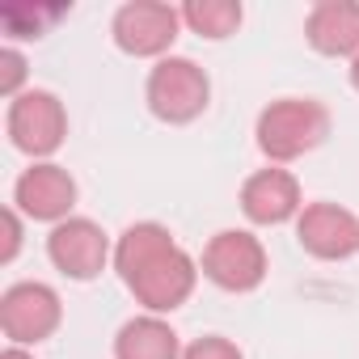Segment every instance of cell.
Returning a JSON list of instances; mask_svg holds the SVG:
<instances>
[{"label": "cell", "mask_w": 359, "mask_h": 359, "mask_svg": "<svg viewBox=\"0 0 359 359\" xmlns=\"http://www.w3.org/2000/svg\"><path fill=\"white\" fill-rule=\"evenodd\" d=\"M114 271L148 313H173L177 304H187L199 279L195 258L169 237L165 224H152V220L131 224L118 237Z\"/></svg>", "instance_id": "1"}, {"label": "cell", "mask_w": 359, "mask_h": 359, "mask_svg": "<svg viewBox=\"0 0 359 359\" xmlns=\"http://www.w3.org/2000/svg\"><path fill=\"white\" fill-rule=\"evenodd\" d=\"M330 135V110L313 97H279L258 114V148L271 161H296Z\"/></svg>", "instance_id": "2"}, {"label": "cell", "mask_w": 359, "mask_h": 359, "mask_svg": "<svg viewBox=\"0 0 359 359\" xmlns=\"http://www.w3.org/2000/svg\"><path fill=\"white\" fill-rule=\"evenodd\" d=\"M208 97H212V81L187 55H165L148 72V110L161 123H173V127L195 123L208 110Z\"/></svg>", "instance_id": "3"}, {"label": "cell", "mask_w": 359, "mask_h": 359, "mask_svg": "<svg viewBox=\"0 0 359 359\" xmlns=\"http://www.w3.org/2000/svg\"><path fill=\"white\" fill-rule=\"evenodd\" d=\"M182 9L173 5H161V0H131L114 13V43L118 51L135 55V60H152V55H165L182 30Z\"/></svg>", "instance_id": "4"}, {"label": "cell", "mask_w": 359, "mask_h": 359, "mask_svg": "<svg viewBox=\"0 0 359 359\" xmlns=\"http://www.w3.org/2000/svg\"><path fill=\"white\" fill-rule=\"evenodd\" d=\"M68 135L64 102L47 89H26L9 102V140L26 156H51Z\"/></svg>", "instance_id": "5"}, {"label": "cell", "mask_w": 359, "mask_h": 359, "mask_svg": "<svg viewBox=\"0 0 359 359\" xmlns=\"http://www.w3.org/2000/svg\"><path fill=\"white\" fill-rule=\"evenodd\" d=\"M203 275L224 292H254L266 279V250L245 229H224L203 250Z\"/></svg>", "instance_id": "6"}, {"label": "cell", "mask_w": 359, "mask_h": 359, "mask_svg": "<svg viewBox=\"0 0 359 359\" xmlns=\"http://www.w3.org/2000/svg\"><path fill=\"white\" fill-rule=\"evenodd\" d=\"M64 321V304L55 296V287L47 283H13L0 296V330L13 346H30L43 342L60 330Z\"/></svg>", "instance_id": "7"}, {"label": "cell", "mask_w": 359, "mask_h": 359, "mask_svg": "<svg viewBox=\"0 0 359 359\" xmlns=\"http://www.w3.org/2000/svg\"><path fill=\"white\" fill-rule=\"evenodd\" d=\"M47 254H51L55 271H64V275L76 279V283H89V279H97V275L106 271V262H110V237H106L93 220L72 216V220H64V224L51 229Z\"/></svg>", "instance_id": "8"}, {"label": "cell", "mask_w": 359, "mask_h": 359, "mask_svg": "<svg viewBox=\"0 0 359 359\" xmlns=\"http://www.w3.org/2000/svg\"><path fill=\"white\" fill-rule=\"evenodd\" d=\"M13 203L22 216L30 220H47V224H64L72 220L68 212L76 208V182H72V173L64 165H30L22 177H18V187H13Z\"/></svg>", "instance_id": "9"}, {"label": "cell", "mask_w": 359, "mask_h": 359, "mask_svg": "<svg viewBox=\"0 0 359 359\" xmlns=\"http://www.w3.org/2000/svg\"><path fill=\"white\" fill-rule=\"evenodd\" d=\"M296 237L321 262H342L359 254V220L338 203H309L296 216Z\"/></svg>", "instance_id": "10"}, {"label": "cell", "mask_w": 359, "mask_h": 359, "mask_svg": "<svg viewBox=\"0 0 359 359\" xmlns=\"http://www.w3.org/2000/svg\"><path fill=\"white\" fill-rule=\"evenodd\" d=\"M241 212L250 224H287L304 212L300 182L287 169H258L241 187Z\"/></svg>", "instance_id": "11"}, {"label": "cell", "mask_w": 359, "mask_h": 359, "mask_svg": "<svg viewBox=\"0 0 359 359\" xmlns=\"http://www.w3.org/2000/svg\"><path fill=\"white\" fill-rule=\"evenodd\" d=\"M304 39L321 55H359V5L355 0H321L304 22Z\"/></svg>", "instance_id": "12"}, {"label": "cell", "mask_w": 359, "mask_h": 359, "mask_svg": "<svg viewBox=\"0 0 359 359\" xmlns=\"http://www.w3.org/2000/svg\"><path fill=\"white\" fill-rule=\"evenodd\" d=\"M114 359H182V342H177L169 321L148 313V317H131L118 330Z\"/></svg>", "instance_id": "13"}, {"label": "cell", "mask_w": 359, "mask_h": 359, "mask_svg": "<svg viewBox=\"0 0 359 359\" xmlns=\"http://www.w3.org/2000/svg\"><path fill=\"white\" fill-rule=\"evenodd\" d=\"M182 22H187L199 39L220 43V39L237 34V26H241V5H237V0H191V5L182 9Z\"/></svg>", "instance_id": "14"}, {"label": "cell", "mask_w": 359, "mask_h": 359, "mask_svg": "<svg viewBox=\"0 0 359 359\" xmlns=\"http://www.w3.org/2000/svg\"><path fill=\"white\" fill-rule=\"evenodd\" d=\"M68 9H34V5H5L0 9V26L9 39H39L51 22H60Z\"/></svg>", "instance_id": "15"}, {"label": "cell", "mask_w": 359, "mask_h": 359, "mask_svg": "<svg viewBox=\"0 0 359 359\" xmlns=\"http://www.w3.org/2000/svg\"><path fill=\"white\" fill-rule=\"evenodd\" d=\"M22 81H26V55L18 47H5L0 51V93L22 97Z\"/></svg>", "instance_id": "16"}, {"label": "cell", "mask_w": 359, "mask_h": 359, "mask_svg": "<svg viewBox=\"0 0 359 359\" xmlns=\"http://www.w3.org/2000/svg\"><path fill=\"white\" fill-rule=\"evenodd\" d=\"M182 359H245V355L237 351V342H229L220 334H208V338H195L182 351Z\"/></svg>", "instance_id": "17"}, {"label": "cell", "mask_w": 359, "mask_h": 359, "mask_svg": "<svg viewBox=\"0 0 359 359\" xmlns=\"http://www.w3.org/2000/svg\"><path fill=\"white\" fill-rule=\"evenodd\" d=\"M18 250H22V216H18V208H9L5 212V250H0V262H13Z\"/></svg>", "instance_id": "18"}, {"label": "cell", "mask_w": 359, "mask_h": 359, "mask_svg": "<svg viewBox=\"0 0 359 359\" xmlns=\"http://www.w3.org/2000/svg\"><path fill=\"white\" fill-rule=\"evenodd\" d=\"M0 359H34V355H26V351H22V346H9V351H5V355H0Z\"/></svg>", "instance_id": "19"}, {"label": "cell", "mask_w": 359, "mask_h": 359, "mask_svg": "<svg viewBox=\"0 0 359 359\" xmlns=\"http://www.w3.org/2000/svg\"><path fill=\"white\" fill-rule=\"evenodd\" d=\"M351 85H355V93H359V55L351 60Z\"/></svg>", "instance_id": "20"}]
</instances>
